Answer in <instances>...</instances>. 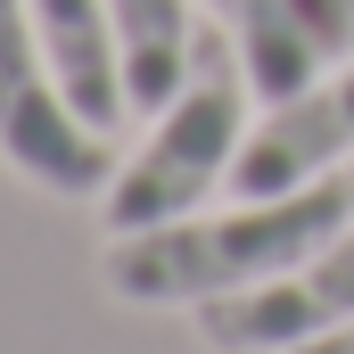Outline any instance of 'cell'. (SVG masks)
Here are the masks:
<instances>
[{
    "instance_id": "cell-1",
    "label": "cell",
    "mask_w": 354,
    "mask_h": 354,
    "mask_svg": "<svg viewBox=\"0 0 354 354\" xmlns=\"http://www.w3.org/2000/svg\"><path fill=\"white\" fill-rule=\"evenodd\" d=\"M346 223H354V181L322 174L288 198H239L223 214L198 206V214L157 223V231H124V239H107L99 280L124 305H206V297H239V288L297 272Z\"/></svg>"
},
{
    "instance_id": "cell-2",
    "label": "cell",
    "mask_w": 354,
    "mask_h": 354,
    "mask_svg": "<svg viewBox=\"0 0 354 354\" xmlns=\"http://www.w3.org/2000/svg\"><path fill=\"white\" fill-rule=\"evenodd\" d=\"M248 132H256V75H248L239 41L214 25V33H198L189 83L149 115V140L115 165V181H107V198H99L107 239L181 223V214H198L214 189H231V165H239Z\"/></svg>"
},
{
    "instance_id": "cell-3",
    "label": "cell",
    "mask_w": 354,
    "mask_h": 354,
    "mask_svg": "<svg viewBox=\"0 0 354 354\" xmlns=\"http://www.w3.org/2000/svg\"><path fill=\"white\" fill-rule=\"evenodd\" d=\"M0 165L50 198H107V181L124 165L115 140L91 132L75 115V99L58 91L25 0H0Z\"/></svg>"
},
{
    "instance_id": "cell-4",
    "label": "cell",
    "mask_w": 354,
    "mask_h": 354,
    "mask_svg": "<svg viewBox=\"0 0 354 354\" xmlns=\"http://www.w3.org/2000/svg\"><path fill=\"white\" fill-rule=\"evenodd\" d=\"M189 313H198V346L214 354H280V346H305V338L354 322V223L330 248H313L297 272L239 288V297H206Z\"/></svg>"
},
{
    "instance_id": "cell-5",
    "label": "cell",
    "mask_w": 354,
    "mask_h": 354,
    "mask_svg": "<svg viewBox=\"0 0 354 354\" xmlns=\"http://www.w3.org/2000/svg\"><path fill=\"white\" fill-rule=\"evenodd\" d=\"M346 165H354V58L256 115V132L231 165V198H288V189L346 174Z\"/></svg>"
},
{
    "instance_id": "cell-6",
    "label": "cell",
    "mask_w": 354,
    "mask_h": 354,
    "mask_svg": "<svg viewBox=\"0 0 354 354\" xmlns=\"http://www.w3.org/2000/svg\"><path fill=\"white\" fill-rule=\"evenodd\" d=\"M25 17H33V41H41L58 91L75 99V115L115 140L132 115V83H124V41H115L107 0H25Z\"/></svg>"
},
{
    "instance_id": "cell-7",
    "label": "cell",
    "mask_w": 354,
    "mask_h": 354,
    "mask_svg": "<svg viewBox=\"0 0 354 354\" xmlns=\"http://www.w3.org/2000/svg\"><path fill=\"white\" fill-rule=\"evenodd\" d=\"M107 17H115V41H124L132 115H157L198 66V0H107Z\"/></svg>"
},
{
    "instance_id": "cell-8",
    "label": "cell",
    "mask_w": 354,
    "mask_h": 354,
    "mask_svg": "<svg viewBox=\"0 0 354 354\" xmlns=\"http://www.w3.org/2000/svg\"><path fill=\"white\" fill-rule=\"evenodd\" d=\"M206 17L239 41V58H248V75H256V99H288V91H305L322 75V41L305 33V17L288 8V0H206Z\"/></svg>"
},
{
    "instance_id": "cell-9",
    "label": "cell",
    "mask_w": 354,
    "mask_h": 354,
    "mask_svg": "<svg viewBox=\"0 0 354 354\" xmlns=\"http://www.w3.org/2000/svg\"><path fill=\"white\" fill-rule=\"evenodd\" d=\"M297 17H305V33L330 50V58H346L354 50V0H288Z\"/></svg>"
},
{
    "instance_id": "cell-10",
    "label": "cell",
    "mask_w": 354,
    "mask_h": 354,
    "mask_svg": "<svg viewBox=\"0 0 354 354\" xmlns=\"http://www.w3.org/2000/svg\"><path fill=\"white\" fill-rule=\"evenodd\" d=\"M280 354H354V322L322 330V338H305V346H280Z\"/></svg>"
},
{
    "instance_id": "cell-11",
    "label": "cell",
    "mask_w": 354,
    "mask_h": 354,
    "mask_svg": "<svg viewBox=\"0 0 354 354\" xmlns=\"http://www.w3.org/2000/svg\"><path fill=\"white\" fill-rule=\"evenodd\" d=\"M346 181H354V165H346Z\"/></svg>"
}]
</instances>
